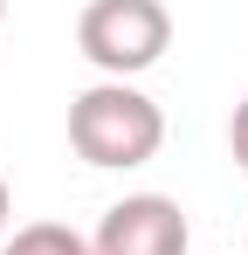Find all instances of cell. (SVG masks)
I'll use <instances>...</instances> for the list:
<instances>
[{
    "instance_id": "1",
    "label": "cell",
    "mask_w": 248,
    "mask_h": 255,
    "mask_svg": "<svg viewBox=\"0 0 248 255\" xmlns=\"http://www.w3.org/2000/svg\"><path fill=\"white\" fill-rule=\"evenodd\" d=\"M165 145V111L138 83H90L69 104V152L97 172H131L145 159H159Z\"/></svg>"
},
{
    "instance_id": "2",
    "label": "cell",
    "mask_w": 248,
    "mask_h": 255,
    "mask_svg": "<svg viewBox=\"0 0 248 255\" xmlns=\"http://www.w3.org/2000/svg\"><path fill=\"white\" fill-rule=\"evenodd\" d=\"M76 48L111 83H131L172 48V14L165 0H90L76 14Z\"/></svg>"
},
{
    "instance_id": "3",
    "label": "cell",
    "mask_w": 248,
    "mask_h": 255,
    "mask_svg": "<svg viewBox=\"0 0 248 255\" xmlns=\"http://www.w3.org/2000/svg\"><path fill=\"white\" fill-rule=\"evenodd\" d=\"M193 249V228L172 193H124L104 207L90 255H186Z\"/></svg>"
},
{
    "instance_id": "4",
    "label": "cell",
    "mask_w": 248,
    "mask_h": 255,
    "mask_svg": "<svg viewBox=\"0 0 248 255\" xmlns=\"http://www.w3.org/2000/svg\"><path fill=\"white\" fill-rule=\"evenodd\" d=\"M0 255H90V235H76L69 221H28L0 242Z\"/></svg>"
},
{
    "instance_id": "5",
    "label": "cell",
    "mask_w": 248,
    "mask_h": 255,
    "mask_svg": "<svg viewBox=\"0 0 248 255\" xmlns=\"http://www.w3.org/2000/svg\"><path fill=\"white\" fill-rule=\"evenodd\" d=\"M228 152H235V166L248 172V97L235 104V118H228Z\"/></svg>"
},
{
    "instance_id": "6",
    "label": "cell",
    "mask_w": 248,
    "mask_h": 255,
    "mask_svg": "<svg viewBox=\"0 0 248 255\" xmlns=\"http://www.w3.org/2000/svg\"><path fill=\"white\" fill-rule=\"evenodd\" d=\"M7 221H14V193H7V179H0V242H7Z\"/></svg>"
},
{
    "instance_id": "7",
    "label": "cell",
    "mask_w": 248,
    "mask_h": 255,
    "mask_svg": "<svg viewBox=\"0 0 248 255\" xmlns=\"http://www.w3.org/2000/svg\"><path fill=\"white\" fill-rule=\"evenodd\" d=\"M0 21H7V0H0Z\"/></svg>"
}]
</instances>
